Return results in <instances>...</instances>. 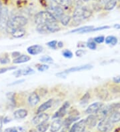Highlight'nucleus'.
Instances as JSON below:
<instances>
[{
  "label": "nucleus",
  "instance_id": "nucleus-1",
  "mask_svg": "<svg viewBox=\"0 0 120 132\" xmlns=\"http://www.w3.org/2000/svg\"><path fill=\"white\" fill-rule=\"evenodd\" d=\"M27 22H28V20L25 16L15 15L10 18L5 30L8 34H11L15 29L23 28L24 26L27 24Z\"/></svg>",
  "mask_w": 120,
  "mask_h": 132
},
{
  "label": "nucleus",
  "instance_id": "nucleus-2",
  "mask_svg": "<svg viewBox=\"0 0 120 132\" xmlns=\"http://www.w3.org/2000/svg\"><path fill=\"white\" fill-rule=\"evenodd\" d=\"M35 24H45L47 23L58 21L47 11H42L36 13L34 17Z\"/></svg>",
  "mask_w": 120,
  "mask_h": 132
},
{
  "label": "nucleus",
  "instance_id": "nucleus-3",
  "mask_svg": "<svg viewBox=\"0 0 120 132\" xmlns=\"http://www.w3.org/2000/svg\"><path fill=\"white\" fill-rule=\"evenodd\" d=\"M37 32L42 34H47L49 33H55L60 30V27L58 21H53L45 23V24L37 25Z\"/></svg>",
  "mask_w": 120,
  "mask_h": 132
},
{
  "label": "nucleus",
  "instance_id": "nucleus-4",
  "mask_svg": "<svg viewBox=\"0 0 120 132\" xmlns=\"http://www.w3.org/2000/svg\"><path fill=\"white\" fill-rule=\"evenodd\" d=\"M52 2V3H50L49 5H47V11L50 13H51L53 15V18L58 21V20L60 19L61 16L64 14L63 9L61 6L53 3V2Z\"/></svg>",
  "mask_w": 120,
  "mask_h": 132
},
{
  "label": "nucleus",
  "instance_id": "nucleus-5",
  "mask_svg": "<svg viewBox=\"0 0 120 132\" xmlns=\"http://www.w3.org/2000/svg\"><path fill=\"white\" fill-rule=\"evenodd\" d=\"M114 123L111 122L109 118L101 119L98 124V129L101 132H109L113 129Z\"/></svg>",
  "mask_w": 120,
  "mask_h": 132
},
{
  "label": "nucleus",
  "instance_id": "nucleus-6",
  "mask_svg": "<svg viewBox=\"0 0 120 132\" xmlns=\"http://www.w3.org/2000/svg\"><path fill=\"white\" fill-rule=\"evenodd\" d=\"M9 19H10L9 10H8L7 7H2V13H1V15H0V29H6Z\"/></svg>",
  "mask_w": 120,
  "mask_h": 132
},
{
  "label": "nucleus",
  "instance_id": "nucleus-7",
  "mask_svg": "<svg viewBox=\"0 0 120 132\" xmlns=\"http://www.w3.org/2000/svg\"><path fill=\"white\" fill-rule=\"evenodd\" d=\"M69 106H70V103L69 102H64L61 108H59V110L54 113V115L52 116V118L53 119H58V118H61L63 117L67 113V110L69 108Z\"/></svg>",
  "mask_w": 120,
  "mask_h": 132
},
{
  "label": "nucleus",
  "instance_id": "nucleus-8",
  "mask_svg": "<svg viewBox=\"0 0 120 132\" xmlns=\"http://www.w3.org/2000/svg\"><path fill=\"white\" fill-rule=\"evenodd\" d=\"M49 119H50V115L48 114V113H45L43 112V113H37V115H36L33 118L32 122H33L34 125L37 126V125L42 123L45 122Z\"/></svg>",
  "mask_w": 120,
  "mask_h": 132
},
{
  "label": "nucleus",
  "instance_id": "nucleus-9",
  "mask_svg": "<svg viewBox=\"0 0 120 132\" xmlns=\"http://www.w3.org/2000/svg\"><path fill=\"white\" fill-rule=\"evenodd\" d=\"M93 68V65L90 64H86V65H79V66H75V67H73L69 69H67L63 71L66 75H67L69 73L72 72H76V71H84V70H90Z\"/></svg>",
  "mask_w": 120,
  "mask_h": 132
},
{
  "label": "nucleus",
  "instance_id": "nucleus-10",
  "mask_svg": "<svg viewBox=\"0 0 120 132\" xmlns=\"http://www.w3.org/2000/svg\"><path fill=\"white\" fill-rule=\"evenodd\" d=\"M104 105L103 103L101 102H95V103H93L92 104L90 105L88 108L86 109V112L87 114H93L95 113V114L98 111H99Z\"/></svg>",
  "mask_w": 120,
  "mask_h": 132
},
{
  "label": "nucleus",
  "instance_id": "nucleus-11",
  "mask_svg": "<svg viewBox=\"0 0 120 132\" xmlns=\"http://www.w3.org/2000/svg\"><path fill=\"white\" fill-rule=\"evenodd\" d=\"M43 47H42V45H31L29 47H27V51L29 54L31 55H38L39 53H42L43 52Z\"/></svg>",
  "mask_w": 120,
  "mask_h": 132
},
{
  "label": "nucleus",
  "instance_id": "nucleus-12",
  "mask_svg": "<svg viewBox=\"0 0 120 132\" xmlns=\"http://www.w3.org/2000/svg\"><path fill=\"white\" fill-rule=\"evenodd\" d=\"M63 126V121L60 118L55 119L54 121L51 124V132H58L59 131Z\"/></svg>",
  "mask_w": 120,
  "mask_h": 132
},
{
  "label": "nucleus",
  "instance_id": "nucleus-13",
  "mask_svg": "<svg viewBox=\"0 0 120 132\" xmlns=\"http://www.w3.org/2000/svg\"><path fill=\"white\" fill-rule=\"evenodd\" d=\"M39 95H38V94H37V92H32L31 94L29 95V97H28V102H29V105H31V106L36 105L39 102Z\"/></svg>",
  "mask_w": 120,
  "mask_h": 132
},
{
  "label": "nucleus",
  "instance_id": "nucleus-14",
  "mask_svg": "<svg viewBox=\"0 0 120 132\" xmlns=\"http://www.w3.org/2000/svg\"><path fill=\"white\" fill-rule=\"evenodd\" d=\"M98 118L96 116L93 114H90L87 118L85 119V125L90 127H93L98 123Z\"/></svg>",
  "mask_w": 120,
  "mask_h": 132
},
{
  "label": "nucleus",
  "instance_id": "nucleus-15",
  "mask_svg": "<svg viewBox=\"0 0 120 132\" xmlns=\"http://www.w3.org/2000/svg\"><path fill=\"white\" fill-rule=\"evenodd\" d=\"M28 115V111L26 109H19L13 112V116L17 119H22L26 118Z\"/></svg>",
  "mask_w": 120,
  "mask_h": 132
},
{
  "label": "nucleus",
  "instance_id": "nucleus-16",
  "mask_svg": "<svg viewBox=\"0 0 120 132\" xmlns=\"http://www.w3.org/2000/svg\"><path fill=\"white\" fill-rule=\"evenodd\" d=\"M52 104H53V100H47V102H44L43 103H42L41 105L38 108L37 111V113H43L44 111H45L46 110H47L48 109H50L51 106H52Z\"/></svg>",
  "mask_w": 120,
  "mask_h": 132
},
{
  "label": "nucleus",
  "instance_id": "nucleus-17",
  "mask_svg": "<svg viewBox=\"0 0 120 132\" xmlns=\"http://www.w3.org/2000/svg\"><path fill=\"white\" fill-rule=\"evenodd\" d=\"M94 28L93 26H83L81 28H77V29H73L70 31V33H78V34H85V33H89L91 32L92 29Z\"/></svg>",
  "mask_w": 120,
  "mask_h": 132
},
{
  "label": "nucleus",
  "instance_id": "nucleus-18",
  "mask_svg": "<svg viewBox=\"0 0 120 132\" xmlns=\"http://www.w3.org/2000/svg\"><path fill=\"white\" fill-rule=\"evenodd\" d=\"M51 2H53L57 5L61 6L62 8H69V7L71 5L72 1L71 0H50Z\"/></svg>",
  "mask_w": 120,
  "mask_h": 132
},
{
  "label": "nucleus",
  "instance_id": "nucleus-19",
  "mask_svg": "<svg viewBox=\"0 0 120 132\" xmlns=\"http://www.w3.org/2000/svg\"><path fill=\"white\" fill-rule=\"evenodd\" d=\"M30 60H31V57L29 56V55H21L20 56L18 57L15 58L13 61V63H15V64L26 63V62L29 61Z\"/></svg>",
  "mask_w": 120,
  "mask_h": 132
},
{
  "label": "nucleus",
  "instance_id": "nucleus-20",
  "mask_svg": "<svg viewBox=\"0 0 120 132\" xmlns=\"http://www.w3.org/2000/svg\"><path fill=\"white\" fill-rule=\"evenodd\" d=\"M26 33V29L23 28H21L15 29L13 32L11 33V35L15 38H20V37H22L23 36H25Z\"/></svg>",
  "mask_w": 120,
  "mask_h": 132
},
{
  "label": "nucleus",
  "instance_id": "nucleus-21",
  "mask_svg": "<svg viewBox=\"0 0 120 132\" xmlns=\"http://www.w3.org/2000/svg\"><path fill=\"white\" fill-rule=\"evenodd\" d=\"M79 119V116H69L67 118H66L63 121V126H65L66 127H68L74 121H77V119Z\"/></svg>",
  "mask_w": 120,
  "mask_h": 132
},
{
  "label": "nucleus",
  "instance_id": "nucleus-22",
  "mask_svg": "<svg viewBox=\"0 0 120 132\" xmlns=\"http://www.w3.org/2000/svg\"><path fill=\"white\" fill-rule=\"evenodd\" d=\"M108 118L111 121V122L113 123L119 122V121H120V112L118 111H115L114 113H112Z\"/></svg>",
  "mask_w": 120,
  "mask_h": 132
},
{
  "label": "nucleus",
  "instance_id": "nucleus-23",
  "mask_svg": "<svg viewBox=\"0 0 120 132\" xmlns=\"http://www.w3.org/2000/svg\"><path fill=\"white\" fill-rule=\"evenodd\" d=\"M71 19V17L69 15H66L63 14L61 16V18H60L59 21H60V23L61 24L64 26H67V25L69 24V22H70Z\"/></svg>",
  "mask_w": 120,
  "mask_h": 132
},
{
  "label": "nucleus",
  "instance_id": "nucleus-24",
  "mask_svg": "<svg viewBox=\"0 0 120 132\" xmlns=\"http://www.w3.org/2000/svg\"><path fill=\"white\" fill-rule=\"evenodd\" d=\"M50 126V123L47 122V121L42 123L39 124V125L37 126V130L39 132H46L47 131V129H49Z\"/></svg>",
  "mask_w": 120,
  "mask_h": 132
},
{
  "label": "nucleus",
  "instance_id": "nucleus-25",
  "mask_svg": "<svg viewBox=\"0 0 120 132\" xmlns=\"http://www.w3.org/2000/svg\"><path fill=\"white\" fill-rule=\"evenodd\" d=\"M90 100V94L89 92H87L85 93L84 95L82 96V97L80 100V105H82V106H85V105H87L88 103V102H89V100Z\"/></svg>",
  "mask_w": 120,
  "mask_h": 132
},
{
  "label": "nucleus",
  "instance_id": "nucleus-26",
  "mask_svg": "<svg viewBox=\"0 0 120 132\" xmlns=\"http://www.w3.org/2000/svg\"><path fill=\"white\" fill-rule=\"evenodd\" d=\"M77 124V132L84 131L85 129V119H82L79 122L76 123Z\"/></svg>",
  "mask_w": 120,
  "mask_h": 132
},
{
  "label": "nucleus",
  "instance_id": "nucleus-27",
  "mask_svg": "<svg viewBox=\"0 0 120 132\" xmlns=\"http://www.w3.org/2000/svg\"><path fill=\"white\" fill-rule=\"evenodd\" d=\"M116 5H117V0H111L105 5L104 10H107V11H110V10H113Z\"/></svg>",
  "mask_w": 120,
  "mask_h": 132
},
{
  "label": "nucleus",
  "instance_id": "nucleus-28",
  "mask_svg": "<svg viewBox=\"0 0 120 132\" xmlns=\"http://www.w3.org/2000/svg\"><path fill=\"white\" fill-rule=\"evenodd\" d=\"M10 62V58L7 53H3V55H0V63L2 65L7 64Z\"/></svg>",
  "mask_w": 120,
  "mask_h": 132
},
{
  "label": "nucleus",
  "instance_id": "nucleus-29",
  "mask_svg": "<svg viewBox=\"0 0 120 132\" xmlns=\"http://www.w3.org/2000/svg\"><path fill=\"white\" fill-rule=\"evenodd\" d=\"M108 108H109V110L110 111L111 114L112 113H114L115 111H118V110L120 109V103H111V104L107 105Z\"/></svg>",
  "mask_w": 120,
  "mask_h": 132
},
{
  "label": "nucleus",
  "instance_id": "nucleus-30",
  "mask_svg": "<svg viewBox=\"0 0 120 132\" xmlns=\"http://www.w3.org/2000/svg\"><path fill=\"white\" fill-rule=\"evenodd\" d=\"M97 94H98V97L99 99H101V100H106L107 96H108V92L106 89H99V91L98 92Z\"/></svg>",
  "mask_w": 120,
  "mask_h": 132
},
{
  "label": "nucleus",
  "instance_id": "nucleus-31",
  "mask_svg": "<svg viewBox=\"0 0 120 132\" xmlns=\"http://www.w3.org/2000/svg\"><path fill=\"white\" fill-rule=\"evenodd\" d=\"M34 73H35V71L29 67H27L25 69H21V76H29Z\"/></svg>",
  "mask_w": 120,
  "mask_h": 132
},
{
  "label": "nucleus",
  "instance_id": "nucleus-32",
  "mask_svg": "<svg viewBox=\"0 0 120 132\" xmlns=\"http://www.w3.org/2000/svg\"><path fill=\"white\" fill-rule=\"evenodd\" d=\"M39 61L45 63H52L53 62V58L49 55H43L42 57L39 58Z\"/></svg>",
  "mask_w": 120,
  "mask_h": 132
},
{
  "label": "nucleus",
  "instance_id": "nucleus-33",
  "mask_svg": "<svg viewBox=\"0 0 120 132\" xmlns=\"http://www.w3.org/2000/svg\"><path fill=\"white\" fill-rule=\"evenodd\" d=\"M86 46L90 48L91 50H95L97 48V45H96V43L93 41V39H89L87 43L86 44Z\"/></svg>",
  "mask_w": 120,
  "mask_h": 132
},
{
  "label": "nucleus",
  "instance_id": "nucleus-34",
  "mask_svg": "<svg viewBox=\"0 0 120 132\" xmlns=\"http://www.w3.org/2000/svg\"><path fill=\"white\" fill-rule=\"evenodd\" d=\"M6 96L7 99L10 101L11 104H13V105H15V94L12 92H9L6 94Z\"/></svg>",
  "mask_w": 120,
  "mask_h": 132
},
{
  "label": "nucleus",
  "instance_id": "nucleus-35",
  "mask_svg": "<svg viewBox=\"0 0 120 132\" xmlns=\"http://www.w3.org/2000/svg\"><path fill=\"white\" fill-rule=\"evenodd\" d=\"M62 55L64 57L70 59V58H71L73 57V53L71 52L70 50H65L62 52Z\"/></svg>",
  "mask_w": 120,
  "mask_h": 132
},
{
  "label": "nucleus",
  "instance_id": "nucleus-36",
  "mask_svg": "<svg viewBox=\"0 0 120 132\" xmlns=\"http://www.w3.org/2000/svg\"><path fill=\"white\" fill-rule=\"evenodd\" d=\"M17 67L15 66H13V67H7V68H0V74L4 73L7 72V71H10V70H13L15 69Z\"/></svg>",
  "mask_w": 120,
  "mask_h": 132
},
{
  "label": "nucleus",
  "instance_id": "nucleus-37",
  "mask_svg": "<svg viewBox=\"0 0 120 132\" xmlns=\"http://www.w3.org/2000/svg\"><path fill=\"white\" fill-rule=\"evenodd\" d=\"M93 41L97 44H102L103 42L105 41V37L103 36H98L93 38Z\"/></svg>",
  "mask_w": 120,
  "mask_h": 132
},
{
  "label": "nucleus",
  "instance_id": "nucleus-38",
  "mask_svg": "<svg viewBox=\"0 0 120 132\" xmlns=\"http://www.w3.org/2000/svg\"><path fill=\"white\" fill-rule=\"evenodd\" d=\"M49 66L47 65H45V64H43V65H40L39 67H37V70L39 71H41V72H43V71H46L49 69Z\"/></svg>",
  "mask_w": 120,
  "mask_h": 132
},
{
  "label": "nucleus",
  "instance_id": "nucleus-39",
  "mask_svg": "<svg viewBox=\"0 0 120 132\" xmlns=\"http://www.w3.org/2000/svg\"><path fill=\"white\" fill-rule=\"evenodd\" d=\"M57 44H58V42L56 40H53L51 41V42H49L47 43V45L48 47H51L52 49H55L56 46H57Z\"/></svg>",
  "mask_w": 120,
  "mask_h": 132
},
{
  "label": "nucleus",
  "instance_id": "nucleus-40",
  "mask_svg": "<svg viewBox=\"0 0 120 132\" xmlns=\"http://www.w3.org/2000/svg\"><path fill=\"white\" fill-rule=\"evenodd\" d=\"M11 132H26V131L22 127H13Z\"/></svg>",
  "mask_w": 120,
  "mask_h": 132
},
{
  "label": "nucleus",
  "instance_id": "nucleus-41",
  "mask_svg": "<svg viewBox=\"0 0 120 132\" xmlns=\"http://www.w3.org/2000/svg\"><path fill=\"white\" fill-rule=\"evenodd\" d=\"M86 53V51L83 50H78L75 52V55L77 57H82Z\"/></svg>",
  "mask_w": 120,
  "mask_h": 132
},
{
  "label": "nucleus",
  "instance_id": "nucleus-42",
  "mask_svg": "<svg viewBox=\"0 0 120 132\" xmlns=\"http://www.w3.org/2000/svg\"><path fill=\"white\" fill-rule=\"evenodd\" d=\"M110 28L109 26H101V27H98V28H93L91 30V31H101V30H103V29H109Z\"/></svg>",
  "mask_w": 120,
  "mask_h": 132
},
{
  "label": "nucleus",
  "instance_id": "nucleus-43",
  "mask_svg": "<svg viewBox=\"0 0 120 132\" xmlns=\"http://www.w3.org/2000/svg\"><path fill=\"white\" fill-rule=\"evenodd\" d=\"M93 8L95 11H99L101 10V6L100 3H95V4H93Z\"/></svg>",
  "mask_w": 120,
  "mask_h": 132
},
{
  "label": "nucleus",
  "instance_id": "nucleus-44",
  "mask_svg": "<svg viewBox=\"0 0 120 132\" xmlns=\"http://www.w3.org/2000/svg\"><path fill=\"white\" fill-rule=\"evenodd\" d=\"M74 3L76 5V7H82V4H83V2H82V0H74Z\"/></svg>",
  "mask_w": 120,
  "mask_h": 132
},
{
  "label": "nucleus",
  "instance_id": "nucleus-45",
  "mask_svg": "<svg viewBox=\"0 0 120 132\" xmlns=\"http://www.w3.org/2000/svg\"><path fill=\"white\" fill-rule=\"evenodd\" d=\"M113 37H114V36H107V37H106V39H105V42H106V44H110Z\"/></svg>",
  "mask_w": 120,
  "mask_h": 132
},
{
  "label": "nucleus",
  "instance_id": "nucleus-46",
  "mask_svg": "<svg viewBox=\"0 0 120 132\" xmlns=\"http://www.w3.org/2000/svg\"><path fill=\"white\" fill-rule=\"evenodd\" d=\"M13 74L15 76V77H19L21 76V69H19L18 71H15L13 73Z\"/></svg>",
  "mask_w": 120,
  "mask_h": 132
},
{
  "label": "nucleus",
  "instance_id": "nucleus-47",
  "mask_svg": "<svg viewBox=\"0 0 120 132\" xmlns=\"http://www.w3.org/2000/svg\"><path fill=\"white\" fill-rule=\"evenodd\" d=\"M69 132H77V124L74 123L72 126V127H71V129L69 131Z\"/></svg>",
  "mask_w": 120,
  "mask_h": 132
},
{
  "label": "nucleus",
  "instance_id": "nucleus-48",
  "mask_svg": "<svg viewBox=\"0 0 120 132\" xmlns=\"http://www.w3.org/2000/svg\"><path fill=\"white\" fill-rule=\"evenodd\" d=\"M23 81H25V79H20V80H18V81H14V82L11 83V84H10V85H17V84H21L23 83Z\"/></svg>",
  "mask_w": 120,
  "mask_h": 132
},
{
  "label": "nucleus",
  "instance_id": "nucleus-49",
  "mask_svg": "<svg viewBox=\"0 0 120 132\" xmlns=\"http://www.w3.org/2000/svg\"><path fill=\"white\" fill-rule=\"evenodd\" d=\"M113 81H114L115 84H119L120 83V76L114 77V78H113Z\"/></svg>",
  "mask_w": 120,
  "mask_h": 132
},
{
  "label": "nucleus",
  "instance_id": "nucleus-50",
  "mask_svg": "<svg viewBox=\"0 0 120 132\" xmlns=\"http://www.w3.org/2000/svg\"><path fill=\"white\" fill-rule=\"evenodd\" d=\"M20 55H21V53L19 52H14L12 53V54H11V56L15 58L18 57L20 56Z\"/></svg>",
  "mask_w": 120,
  "mask_h": 132
},
{
  "label": "nucleus",
  "instance_id": "nucleus-51",
  "mask_svg": "<svg viewBox=\"0 0 120 132\" xmlns=\"http://www.w3.org/2000/svg\"><path fill=\"white\" fill-rule=\"evenodd\" d=\"M117 42H118V41H117V39L114 36V37H113V39H112L111 42L110 44L112 45H115L116 44H117Z\"/></svg>",
  "mask_w": 120,
  "mask_h": 132
},
{
  "label": "nucleus",
  "instance_id": "nucleus-52",
  "mask_svg": "<svg viewBox=\"0 0 120 132\" xmlns=\"http://www.w3.org/2000/svg\"><path fill=\"white\" fill-rule=\"evenodd\" d=\"M111 0H99V3L100 4H103V5H106V3H107L108 2H109Z\"/></svg>",
  "mask_w": 120,
  "mask_h": 132
},
{
  "label": "nucleus",
  "instance_id": "nucleus-53",
  "mask_svg": "<svg viewBox=\"0 0 120 132\" xmlns=\"http://www.w3.org/2000/svg\"><path fill=\"white\" fill-rule=\"evenodd\" d=\"M3 126V118L0 116V132H2V128Z\"/></svg>",
  "mask_w": 120,
  "mask_h": 132
},
{
  "label": "nucleus",
  "instance_id": "nucleus-54",
  "mask_svg": "<svg viewBox=\"0 0 120 132\" xmlns=\"http://www.w3.org/2000/svg\"><path fill=\"white\" fill-rule=\"evenodd\" d=\"M57 45H58V47H59V48H61L63 46V43L62 42H58V44H57Z\"/></svg>",
  "mask_w": 120,
  "mask_h": 132
},
{
  "label": "nucleus",
  "instance_id": "nucleus-55",
  "mask_svg": "<svg viewBox=\"0 0 120 132\" xmlns=\"http://www.w3.org/2000/svg\"><path fill=\"white\" fill-rule=\"evenodd\" d=\"M11 121V119H9V118H4V119H3V122H4L5 123H7V122H9V121Z\"/></svg>",
  "mask_w": 120,
  "mask_h": 132
},
{
  "label": "nucleus",
  "instance_id": "nucleus-56",
  "mask_svg": "<svg viewBox=\"0 0 120 132\" xmlns=\"http://www.w3.org/2000/svg\"><path fill=\"white\" fill-rule=\"evenodd\" d=\"M114 28L116 29H120V24L119 23H116L114 26Z\"/></svg>",
  "mask_w": 120,
  "mask_h": 132
},
{
  "label": "nucleus",
  "instance_id": "nucleus-57",
  "mask_svg": "<svg viewBox=\"0 0 120 132\" xmlns=\"http://www.w3.org/2000/svg\"><path fill=\"white\" fill-rule=\"evenodd\" d=\"M12 129H13V127H10V128H7V129H5L4 132H11V131H12Z\"/></svg>",
  "mask_w": 120,
  "mask_h": 132
},
{
  "label": "nucleus",
  "instance_id": "nucleus-58",
  "mask_svg": "<svg viewBox=\"0 0 120 132\" xmlns=\"http://www.w3.org/2000/svg\"><path fill=\"white\" fill-rule=\"evenodd\" d=\"M2 2H1V1H0V15H1V13H2Z\"/></svg>",
  "mask_w": 120,
  "mask_h": 132
},
{
  "label": "nucleus",
  "instance_id": "nucleus-59",
  "mask_svg": "<svg viewBox=\"0 0 120 132\" xmlns=\"http://www.w3.org/2000/svg\"><path fill=\"white\" fill-rule=\"evenodd\" d=\"M82 2H89V1H90V0H82Z\"/></svg>",
  "mask_w": 120,
  "mask_h": 132
},
{
  "label": "nucleus",
  "instance_id": "nucleus-60",
  "mask_svg": "<svg viewBox=\"0 0 120 132\" xmlns=\"http://www.w3.org/2000/svg\"><path fill=\"white\" fill-rule=\"evenodd\" d=\"M93 1H97V0H93Z\"/></svg>",
  "mask_w": 120,
  "mask_h": 132
},
{
  "label": "nucleus",
  "instance_id": "nucleus-61",
  "mask_svg": "<svg viewBox=\"0 0 120 132\" xmlns=\"http://www.w3.org/2000/svg\"><path fill=\"white\" fill-rule=\"evenodd\" d=\"M117 1H119V2H120V0H117Z\"/></svg>",
  "mask_w": 120,
  "mask_h": 132
}]
</instances>
